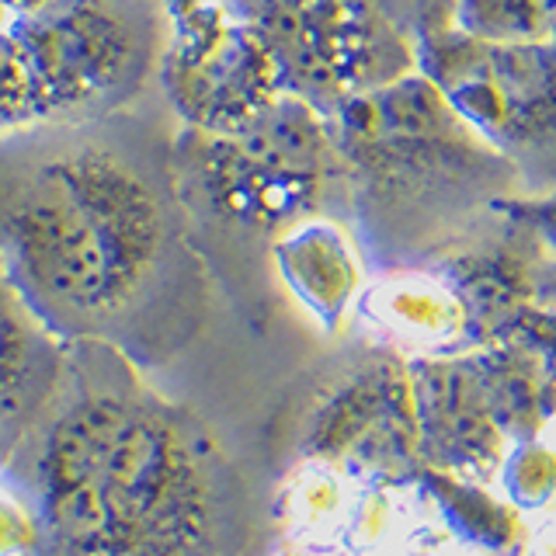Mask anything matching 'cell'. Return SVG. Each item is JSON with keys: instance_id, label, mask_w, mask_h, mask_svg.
Segmentation results:
<instances>
[{"instance_id": "obj_1", "label": "cell", "mask_w": 556, "mask_h": 556, "mask_svg": "<svg viewBox=\"0 0 556 556\" xmlns=\"http://www.w3.org/2000/svg\"><path fill=\"white\" fill-rule=\"evenodd\" d=\"M170 136L132 109L0 132V265L63 341L132 358L199 327L205 271Z\"/></svg>"}, {"instance_id": "obj_2", "label": "cell", "mask_w": 556, "mask_h": 556, "mask_svg": "<svg viewBox=\"0 0 556 556\" xmlns=\"http://www.w3.org/2000/svg\"><path fill=\"white\" fill-rule=\"evenodd\" d=\"M31 483L60 556H213L230 511V469L208 428L94 341H70Z\"/></svg>"}, {"instance_id": "obj_3", "label": "cell", "mask_w": 556, "mask_h": 556, "mask_svg": "<svg viewBox=\"0 0 556 556\" xmlns=\"http://www.w3.org/2000/svg\"><path fill=\"white\" fill-rule=\"evenodd\" d=\"M344 174V216L387 268L428 265L521 195L515 167L417 74L348 101L327 118Z\"/></svg>"}, {"instance_id": "obj_4", "label": "cell", "mask_w": 556, "mask_h": 556, "mask_svg": "<svg viewBox=\"0 0 556 556\" xmlns=\"http://www.w3.org/2000/svg\"><path fill=\"white\" fill-rule=\"evenodd\" d=\"M174 188L188 219L275 240L289 226L344 208V174L330 122L278 94L230 132L174 129Z\"/></svg>"}, {"instance_id": "obj_5", "label": "cell", "mask_w": 556, "mask_h": 556, "mask_svg": "<svg viewBox=\"0 0 556 556\" xmlns=\"http://www.w3.org/2000/svg\"><path fill=\"white\" fill-rule=\"evenodd\" d=\"M8 49L17 66L28 129L84 122L129 109L161 49L156 0H52L11 17Z\"/></svg>"}, {"instance_id": "obj_6", "label": "cell", "mask_w": 556, "mask_h": 556, "mask_svg": "<svg viewBox=\"0 0 556 556\" xmlns=\"http://www.w3.org/2000/svg\"><path fill=\"white\" fill-rule=\"evenodd\" d=\"M414 56L448 109L515 167L521 195L556 191V42H491L445 25L421 35Z\"/></svg>"}, {"instance_id": "obj_7", "label": "cell", "mask_w": 556, "mask_h": 556, "mask_svg": "<svg viewBox=\"0 0 556 556\" xmlns=\"http://www.w3.org/2000/svg\"><path fill=\"white\" fill-rule=\"evenodd\" d=\"M265 42L282 94L330 118L417 70L414 39L379 0H237Z\"/></svg>"}, {"instance_id": "obj_8", "label": "cell", "mask_w": 556, "mask_h": 556, "mask_svg": "<svg viewBox=\"0 0 556 556\" xmlns=\"http://www.w3.org/2000/svg\"><path fill=\"white\" fill-rule=\"evenodd\" d=\"M156 84L181 129L230 132L282 94L265 42L237 0H156Z\"/></svg>"}, {"instance_id": "obj_9", "label": "cell", "mask_w": 556, "mask_h": 556, "mask_svg": "<svg viewBox=\"0 0 556 556\" xmlns=\"http://www.w3.org/2000/svg\"><path fill=\"white\" fill-rule=\"evenodd\" d=\"M300 456L372 486L417 483L425 463L407 358L379 348L327 387L303 428Z\"/></svg>"}, {"instance_id": "obj_10", "label": "cell", "mask_w": 556, "mask_h": 556, "mask_svg": "<svg viewBox=\"0 0 556 556\" xmlns=\"http://www.w3.org/2000/svg\"><path fill=\"white\" fill-rule=\"evenodd\" d=\"M421 463L434 473L486 483L508 456L477 348L407 358Z\"/></svg>"}, {"instance_id": "obj_11", "label": "cell", "mask_w": 556, "mask_h": 556, "mask_svg": "<svg viewBox=\"0 0 556 556\" xmlns=\"http://www.w3.org/2000/svg\"><path fill=\"white\" fill-rule=\"evenodd\" d=\"M70 362L63 341L0 265V463L31 439L56 400Z\"/></svg>"}, {"instance_id": "obj_12", "label": "cell", "mask_w": 556, "mask_h": 556, "mask_svg": "<svg viewBox=\"0 0 556 556\" xmlns=\"http://www.w3.org/2000/svg\"><path fill=\"white\" fill-rule=\"evenodd\" d=\"M355 309L382 344L404 358L466 348L463 306L431 265L387 268L369 289H362Z\"/></svg>"}, {"instance_id": "obj_13", "label": "cell", "mask_w": 556, "mask_h": 556, "mask_svg": "<svg viewBox=\"0 0 556 556\" xmlns=\"http://www.w3.org/2000/svg\"><path fill=\"white\" fill-rule=\"evenodd\" d=\"M278 282L324 330H341L362 295V254L334 216H313L271 240Z\"/></svg>"}, {"instance_id": "obj_14", "label": "cell", "mask_w": 556, "mask_h": 556, "mask_svg": "<svg viewBox=\"0 0 556 556\" xmlns=\"http://www.w3.org/2000/svg\"><path fill=\"white\" fill-rule=\"evenodd\" d=\"M352 477L338 469L303 459L300 469L282 486V526L289 529L292 543L327 549L330 539L352 532L355 504L348 501Z\"/></svg>"}, {"instance_id": "obj_15", "label": "cell", "mask_w": 556, "mask_h": 556, "mask_svg": "<svg viewBox=\"0 0 556 556\" xmlns=\"http://www.w3.org/2000/svg\"><path fill=\"white\" fill-rule=\"evenodd\" d=\"M417 483L439 501L442 515L456 526L469 543H477L483 549H515L521 526L518 515L508 508V504L494 501L483 491L480 483H469L448 473H434V469H421Z\"/></svg>"}, {"instance_id": "obj_16", "label": "cell", "mask_w": 556, "mask_h": 556, "mask_svg": "<svg viewBox=\"0 0 556 556\" xmlns=\"http://www.w3.org/2000/svg\"><path fill=\"white\" fill-rule=\"evenodd\" d=\"M452 25L491 42H556V0H456Z\"/></svg>"}, {"instance_id": "obj_17", "label": "cell", "mask_w": 556, "mask_h": 556, "mask_svg": "<svg viewBox=\"0 0 556 556\" xmlns=\"http://www.w3.org/2000/svg\"><path fill=\"white\" fill-rule=\"evenodd\" d=\"M504 494L518 508H543L556 494V448L543 445L539 439L518 442L501 463Z\"/></svg>"}, {"instance_id": "obj_18", "label": "cell", "mask_w": 556, "mask_h": 556, "mask_svg": "<svg viewBox=\"0 0 556 556\" xmlns=\"http://www.w3.org/2000/svg\"><path fill=\"white\" fill-rule=\"evenodd\" d=\"M42 546L46 535L39 515L0 477V556H39Z\"/></svg>"}, {"instance_id": "obj_19", "label": "cell", "mask_w": 556, "mask_h": 556, "mask_svg": "<svg viewBox=\"0 0 556 556\" xmlns=\"http://www.w3.org/2000/svg\"><path fill=\"white\" fill-rule=\"evenodd\" d=\"M379 4L417 42L421 35L452 25V4L456 0H379Z\"/></svg>"}, {"instance_id": "obj_20", "label": "cell", "mask_w": 556, "mask_h": 556, "mask_svg": "<svg viewBox=\"0 0 556 556\" xmlns=\"http://www.w3.org/2000/svg\"><path fill=\"white\" fill-rule=\"evenodd\" d=\"M494 213L508 216L521 226H529L535 237H543L556 251V191H543V195H515L497 202Z\"/></svg>"}, {"instance_id": "obj_21", "label": "cell", "mask_w": 556, "mask_h": 556, "mask_svg": "<svg viewBox=\"0 0 556 556\" xmlns=\"http://www.w3.org/2000/svg\"><path fill=\"white\" fill-rule=\"evenodd\" d=\"M46 4H52V0H0V11H8L11 17H25Z\"/></svg>"}, {"instance_id": "obj_22", "label": "cell", "mask_w": 556, "mask_h": 556, "mask_svg": "<svg viewBox=\"0 0 556 556\" xmlns=\"http://www.w3.org/2000/svg\"><path fill=\"white\" fill-rule=\"evenodd\" d=\"M275 556H334V553L317 549V546H300V543H292V546H286V549H278Z\"/></svg>"}, {"instance_id": "obj_23", "label": "cell", "mask_w": 556, "mask_h": 556, "mask_svg": "<svg viewBox=\"0 0 556 556\" xmlns=\"http://www.w3.org/2000/svg\"><path fill=\"white\" fill-rule=\"evenodd\" d=\"M8 25H11V14H8V11H0V31H4Z\"/></svg>"}]
</instances>
